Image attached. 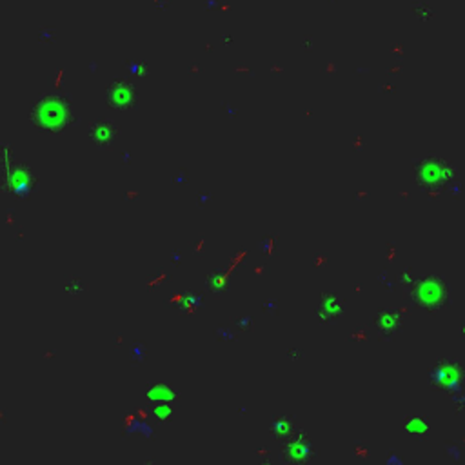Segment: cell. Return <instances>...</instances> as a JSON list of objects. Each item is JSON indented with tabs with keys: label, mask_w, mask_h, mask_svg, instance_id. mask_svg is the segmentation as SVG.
<instances>
[{
	"label": "cell",
	"mask_w": 465,
	"mask_h": 465,
	"mask_svg": "<svg viewBox=\"0 0 465 465\" xmlns=\"http://www.w3.org/2000/svg\"><path fill=\"white\" fill-rule=\"evenodd\" d=\"M35 125L48 133H60L64 128H67L69 122V107L64 100L57 97H48L40 100L38 106L33 113Z\"/></svg>",
	"instance_id": "cell-1"
},
{
	"label": "cell",
	"mask_w": 465,
	"mask_h": 465,
	"mask_svg": "<svg viewBox=\"0 0 465 465\" xmlns=\"http://www.w3.org/2000/svg\"><path fill=\"white\" fill-rule=\"evenodd\" d=\"M111 100H113V104L118 107H128L133 104V91L129 88H125V89L116 88L115 91H113V95H111Z\"/></svg>",
	"instance_id": "cell-2"
},
{
	"label": "cell",
	"mask_w": 465,
	"mask_h": 465,
	"mask_svg": "<svg viewBox=\"0 0 465 465\" xmlns=\"http://www.w3.org/2000/svg\"><path fill=\"white\" fill-rule=\"evenodd\" d=\"M102 137H106V140H107V137L111 138V125L109 124H97L93 128V138L95 140H98V142L102 144V140H104Z\"/></svg>",
	"instance_id": "cell-3"
}]
</instances>
